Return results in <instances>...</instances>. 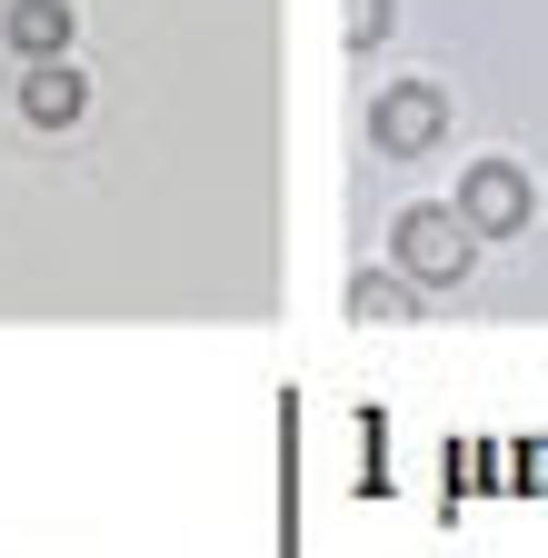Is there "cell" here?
<instances>
[{"instance_id":"8992f818","label":"cell","mask_w":548,"mask_h":558,"mask_svg":"<svg viewBox=\"0 0 548 558\" xmlns=\"http://www.w3.org/2000/svg\"><path fill=\"white\" fill-rule=\"evenodd\" d=\"M350 310H360V319H399V310H409V279H360Z\"/></svg>"},{"instance_id":"6da1fadb","label":"cell","mask_w":548,"mask_h":558,"mask_svg":"<svg viewBox=\"0 0 548 558\" xmlns=\"http://www.w3.org/2000/svg\"><path fill=\"white\" fill-rule=\"evenodd\" d=\"M389 259L419 279V290H459L468 259H478V230L449 220V209H399V220H389Z\"/></svg>"},{"instance_id":"52a82bcc","label":"cell","mask_w":548,"mask_h":558,"mask_svg":"<svg viewBox=\"0 0 548 558\" xmlns=\"http://www.w3.org/2000/svg\"><path fill=\"white\" fill-rule=\"evenodd\" d=\"M350 40H360V50L389 40V0H350Z\"/></svg>"},{"instance_id":"277c9868","label":"cell","mask_w":548,"mask_h":558,"mask_svg":"<svg viewBox=\"0 0 548 558\" xmlns=\"http://www.w3.org/2000/svg\"><path fill=\"white\" fill-rule=\"evenodd\" d=\"M21 110H31L40 130H71V120L90 110V90H81V81H71L60 60H31V81H21Z\"/></svg>"},{"instance_id":"7a4b0ae2","label":"cell","mask_w":548,"mask_h":558,"mask_svg":"<svg viewBox=\"0 0 548 558\" xmlns=\"http://www.w3.org/2000/svg\"><path fill=\"white\" fill-rule=\"evenodd\" d=\"M528 209H538V190H528L509 160H478V170L459 180V220H468L478 240H509V230H528Z\"/></svg>"},{"instance_id":"5b68a950","label":"cell","mask_w":548,"mask_h":558,"mask_svg":"<svg viewBox=\"0 0 548 558\" xmlns=\"http://www.w3.org/2000/svg\"><path fill=\"white\" fill-rule=\"evenodd\" d=\"M71 11H60V0H11V50L21 60H60V50H71Z\"/></svg>"},{"instance_id":"3957f363","label":"cell","mask_w":548,"mask_h":558,"mask_svg":"<svg viewBox=\"0 0 548 558\" xmlns=\"http://www.w3.org/2000/svg\"><path fill=\"white\" fill-rule=\"evenodd\" d=\"M439 130H449V100H439L429 81H399V90L369 110V140H379V150H399V160H409V150H429Z\"/></svg>"}]
</instances>
